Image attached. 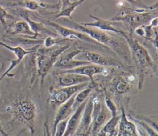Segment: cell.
Returning <instances> with one entry per match:
<instances>
[{
  "label": "cell",
  "instance_id": "cell-26",
  "mask_svg": "<svg viewBox=\"0 0 158 136\" xmlns=\"http://www.w3.org/2000/svg\"><path fill=\"white\" fill-rule=\"evenodd\" d=\"M73 40L64 38H57L51 36H47L44 38L43 44L45 47H51L52 46H62L65 44H70V42Z\"/></svg>",
  "mask_w": 158,
  "mask_h": 136
},
{
  "label": "cell",
  "instance_id": "cell-32",
  "mask_svg": "<svg viewBox=\"0 0 158 136\" xmlns=\"http://www.w3.org/2000/svg\"><path fill=\"white\" fill-rule=\"evenodd\" d=\"M123 1L128 2V3H130V4L134 6L135 7H137V8H146V9H152L157 8V7H154L152 6L147 7L146 6H143V4H141V2H138L136 0H123Z\"/></svg>",
  "mask_w": 158,
  "mask_h": 136
},
{
  "label": "cell",
  "instance_id": "cell-5",
  "mask_svg": "<svg viewBox=\"0 0 158 136\" xmlns=\"http://www.w3.org/2000/svg\"><path fill=\"white\" fill-rule=\"evenodd\" d=\"M13 111L16 119L25 124L33 134L37 116V108L33 101L27 97L19 100L14 105Z\"/></svg>",
  "mask_w": 158,
  "mask_h": 136
},
{
  "label": "cell",
  "instance_id": "cell-8",
  "mask_svg": "<svg viewBox=\"0 0 158 136\" xmlns=\"http://www.w3.org/2000/svg\"><path fill=\"white\" fill-rule=\"evenodd\" d=\"M45 24L47 25H49V26L54 28L57 33L58 34H59L62 38H67L72 40L74 39H78L80 41H83L84 42L92 44L93 45H96L99 47H102L104 49H109L106 47L104 46L103 45L99 44L91 38H90L88 34H86L85 33L81 32L80 31L67 27L65 26H64L57 22L47 20L44 22Z\"/></svg>",
  "mask_w": 158,
  "mask_h": 136
},
{
  "label": "cell",
  "instance_id": "cell-1",
  "mask_svg": "<svg viewBox=\"0 0 158 136\" xmlns=\"http://www.w3.org/2000/svg\"><path fill=\"white\" fill-rule=\"evenodd\" d=\"M57 19H59L60 24L65 25L64 26L67 27L86 33L99 44L112 50L125 62L128 63H131V59L130 49L127 42L123 37L122 39H120L115 36H112L106 33L105 31L101 30L94 27L83 25L81 23L74 22L73 19L64 17L59 18Z\"/></svg>",
  "mask_w": 158,
  "mask_h": 136
},
{
  "label": "cell",
  "instance_id": "cell-23",
  "mask_svg": "<svg viewBox=\"0 0 158 136\" xmlns=\"http://www.w3.org/2000/svg\"><path fill=\"white\" fill-rule=\"evenodd\" d=\"M40 44H37L33 47H30V49H24L20 46L13 47V46L7 45L4 42H0V46L3 47L7 49V50L11 51L15 55L17 58L20 60L21 61L23 59L25 56L27 55V54L36 52L37 49L40 47Z\"/></svg>",
  "mask_w": 158,
  "mask_h": 136
},
{
  "label": "cell",
  "instance_id": "cell-12",
  "mask_svg": "<svg viewBox=\"0 0 158 136\" xmlns=\"http://www.w3.org/2000/svg\"><path fill=\"white\" fill-rule=\"evenodd\" d=\"M54 74L56 82L59 87H69L90 81L88 77L74 73L59 71L56 72Z\"/></svg>",
  "mask_w": 158,
  "mask_h": 136
},
{
  "label": "cell",
  "instance_id": "cell-4",
  "mask_svg": "<svg viewBox=\"0 0 158 136\" xmlns=\"http://www.w3.org/2000/svg\"><path fill=\"white\" fill-rule=\"evenodd\" d=\"M70 46L65 44L51 47L38 48L36 52L37 72L41 79V85L43 84L45 77L54 68V65L60 55Z\"/></svg>",
  "mask_w": 158,
  "mask_h": 136
},
{
  "label": "cell",
  "instance_id": "cell-3",
  "mask_svg": "<svg viewBox=\"0 0 158 136\" xmlns=\"http://www.w3.org/2000/svg\"><path fill=\"white\" fill-rule=\"evenodd\" d=\"M156 17H157V8L152 9L122 7L111 20L125 24L128 32L133 34L136 28L149 24Z\"/></svg>",
  "mask_w": 158,
  "mask_h": 136
},
{
  "label": "cell",
  "instance_id": "cell-7",
  "mask_svg": "<svg viewBox=\"0 0 158 136\" xmlns=\"http://www.w3.org/2000/svg\"><path fill=\"white\" fill-rule=\"evenodd\" d=\"M83 50V49L77 46H70L58 57L54 65V68L59 69L60 71H64L90 63L89 62L86 60L74 59L76 56L80 54Z\"/></svg>",
  "mask_w": 158,
  "mask_h": 136
},
{
  "label": "cell",
  "instance_id": "cell-21",
  "mask_svg": "<svg viewBox=\"0 0 158 136\" xmlns=\"http://www.w3.org/2000/svg\"><path fill=\"white\" fill-rule=\"evenodd\" d=\"M59 2H61L60 11L57 14L54 18L57 19L59 18L64 17L72 19V14L75 11L76 8L81 5L85 1L87 0H75V1H71L70 0H59Z\"/></svg>",
  "mask_w": 158,
  "mask_h": 136
},
{
  "label": "cell",
  "instance_id": "cell-28",
  "mask_svg": "<svg viewBox=\"0 0 158 136\" xmlns=\"http://www.w3.org/2000/svg\"><path fill=\"white\" fill-rule=\"evenodd\" d=\"M130 116H131L133 118H135L136 119L142 120L146 122L148 124H149L150 126H151L153 129H154L156 130L157 131V118L155 119L152 116H143L141 114H133L130 113Z\"/></svg>",
  "mask_w": 158,
  "mask_h": 136
},
{
  "label": "cell",
  "instance_id": "cell-29",
  "mask_svg": "<svg viewBox=\"0 0 158 136\" xmlns=\"http://www.w3.org/2000/svg\"><path fill=\"white\" fill-rule=\"evenodd\" d=\"M104 102L106 107L107 109L110 111L111 113V116H115L117 115V106L115 105V103L114 102V101L111 99L110 95L107 94L106 90H105L104 92Z\"/></svg>",
  "mask_w": 158,
  "mask_h": 136
},
{
  "label": "cell",
  "instance_id": "cell-27",
  "mask_svg": "<svg viewBox=\"0 0 158 136\" xmlns=\"http://www.w3.org/2000/svg\"><path fill=\"white\" fill-rule=\"evenodd\" d=\"M128 118H129V119H130L131 121H132L133 122H134L135 123H136L138 126H139V127L141 129L144 130L148 134V135H151V136L158 135L157 131L156 130L154 129H153L151 126H150L149 124H148L144 121L138 119H136L135 118H133L130 115H128Z\"/></svg>",
  "mask_w": 158,
  "mask_h": 136
},
{
  "label": "cell",
  "instance_id": "cell-31",
  "mask_svg": "<svg viewBox=\"0 0 158 136\" xmlns=\"http://www.w3.org/2000/svg\"><path fill=\"white\" fill-rule=\"evenodd\" d=\"M12 18V17L7 12V10L2 7L1 6H0V23L1 24L4 26H7L6 23V19Z\"/></svg>",
  "mask_w": 158,
  "mask_h": 136
},
{
  "label": "cell",
  "instance_id": "cell-6",
  "mask_svg": "<svg viewBox=\"0 0 158 136\" xmlns=\"http://www.w3.org/2000/svg\"><path fill=\"white\" fill-rule=\"evenodd\" d=\"M89 82H83L69 87H60V88L50 87L47 94V103L52 108L59 107L72 95L86 87Z\"/></svg>",
  "mask_w": 158,
  "mask_h": 136
},
{
  "label": "cell",
  "instance_id": "cell-20",
  "mask_svg": "<svg viewBox=\"0 0 158 136\" xmlns=\"http://www.w3.org/2000/svg\"><path fill=\"white\" fill-rule=\"evenodd\" d=\"M36 52L27 54L23 58L25 72L30 79V87L33 86L38 75Z\"/></svg>",
  "mask_w": 158,
  "mask_h": 136
},
{
  "label": "cell",
  "instance_id": "cell-34",
  "mask_svg": "<svg viewBox=\"0 0 158 136\" xmlns=\"http://www.w3.org/2000/svg\"><path fill=\"white\" fill-rule=\"evenodd\" d=\"M1 80H0V82H1Z\"/></svg>",
  "mask_w": 158,
  "mask_h": 136
},
{
  "label": "cell",
  "instance_id": "cell-24",
  "mask_svg": "<svg viewBox=\"0 0 158 136\" xmlns=\"http://www.w3.org/2000/svg\"><path fill=\"white\" fill-rule=\"evenodd\" d=\"M120 118V115L118 116V114L115 116H111V118L104 125H103L102 128L98 133L97 135H117V126L118 124Z\"/></svg>",
  "mask_w": 158,
  "mask_h": 136
},
{
  "label": "cell",
  "instance_id": "cell-18",
  "mask_svg": "<svg viewBox=\"0 0 158 136\" xmlns=\"http://www.w3.org/2000/svg\"><path fill=\"white\" fill-rule=\"evenodd\" d=\"M20 16L28 24L30 29L33 32H34L36 34L40 35H45L47 36H51L54 37H57L58 34L55 33L53 31H51L47 28H45L44 24L41 22H37L33 21L30 19L29 17V13L27 10H22L20 12Z\"/></svg>",
  "mask_w": 158,
  "mask_h": 136
},
{
  "label": "cell",
  "instance_id": "cell-16",
  "mask_svg": "<svg viewBox=\"0 0 158 136\" xmlns=\"http://www.w3.org/2000/svg\"><path fill=\"white\" fill-rule=\"evenodd\" d=\"M90 17L93 18L95 22H90V23H80L81 25L85 26H89L98 28L102 31H111L113 33H116L118 35L120 36L121 32L123 30H121L116 27L117 22L112 21L111 20H105L103 18H101L94 16L91 14L89 15Z\"/></svg>",
  "mask_w": 158,
  "mask_h": 136
},
{
  "label": "cell",
  "instance_id": "cell-22",
  "mask_svg": "<svg viewBox=\"0 0 158 136\" xmlns=\"http://www.w3.org/2000/svg\"><path fill=\"white\" fill-rule=\"evenodd\" d=\"M7 31L13 34H20L28 36L31 39H35L38 35L31 31L27 22L18 21L13 23L10 25L6 26Z\"/></svg>",
  "mask_w": 158,
  "mask_h": 136
},
{
  "label": "cell",
  "instance_id": "cell-15",
  "mask_svg": "<svg viewBox=\"0 0 158 136\" xmlns=\"http://www.w3.org/2000/svg\"><path fill=\"white\" fill-rule=\"evenodd\" d=\"M106 68L104 66H102L98 65H96L92 63L81 65L74 68L61 71L64 72H69V73H74L80 74L81 75L86 76L88 77L90 79V82L93 84L94 82V79L93 78V76L99 74H103L106 71Z\"/></svg>",
  "mask_w": 158,
  "mask_h": 136
},
{
  "label": "cell",
  "instance_id": "cell-13",
  "mask_svg": "<svg viewBox=\"0 0 158 136\" xmlns=\"http://www.w3.org/2000/svg\"><path fill=\"white\" fill-rule=\"evenodd\" d=\"M121 114L118 122L117 135L119 136H138L139 135L138 127L135 123L130 119L125 113L123 106H121Z\"/></svg>",
  "mask_w": 158,
  "mask_h": 136
},
{
  "label": "cell",
  "instance_id": "cell-9",
  "mask_svg": "<svg viewBox=\"0 0 158 136\" xmlns=\"http://www.w3.org/2000/svg\"><path fill=\"white\" fill-rule=\"evenodd\" d=\"M80 54H81L80 57L81 59H85V60L88 61L90 63L96 65L104 67H115L118 69L125 68V65H124L120 61L110 55L100 54L96 52L87 51L85 50Z\"/></svg>",
  "mask_w": 158,
  "mask_h": 136
},
{
  "label": "cell",
  "instance_id": "cell-19",
  "mask_svg": "<svg viewBox=\"0 0 158 136\" xmlns=\"http://www.w3.org/2000/svg\"><path fill=\"white\" fill-rule=\"evenodd\" d=\"M75 95H72L70 98H69L66 102L61 104L56 113L54 122H53V126H52V135H54V129L57 124L64 119H67L69 118L70 114L73 111V103L74 101Z\"/></svg>",
  "mask_w": 158,
  "mask_h": 136
},
{
  "label": "cell",
  "instance_id": "cell-2",
  "mask_svg": "<svg viewBox=\"0 0 158 136\" xmlns=\"http://www.w3.org/2000/svg\"><path fill=\"white\" fill-rule=\"evenodd\" d=\"M120 36L125 39L129 47L131 61L137 69L138 88L141 90L143 87L144 79L150 71L152 70L157 74V63L151 57L147 49L133 38L132 34L122 31Z\"/></svg>",
  "mask_w": 158,
  "mask_h": 136
},
{
  "label": "cell",
  "instance_id": "cell-30",
  "mask_svg": "<svg viewBox=\"0 0 158 136\" xmlns=\"http://www.w3.org/2000/svg\"><path fill=\"white\" fill-rule=\"evenodd\" d=\"M68 119H69V118L62 120L57 124V125L56 126L55 129H54L53 135H56V136H62V135H64V132L66 130V128H67Z\"/></svg>",
  "mask_w": 158,
  "mask_h": 136
},
{
  "label": "cell",
  "instance_id": "cell-25",
  "mask_svg": "<svg viewBox=\"0 0 158 136\" xmlns=\"http://www.w3.org/2000/svg\"><path fill=\"white\" fill-rule=\"evenodd\" d=\"M93 85L89 82L88 85L83 88V89L78 91L75 95L74 97V101L73 103V111L83 102H85L86 99L88 98L89 96L91 94L93 90Z\"/></svg>",
  "mask_w": 158,
  "mask_h": 136
},
{
  "label": "cell",
  "instance_id": "cell-33",
  "mask_svg": "<svg viewBox=\"0 0 158 136\" xmlns=\"http://www.w3.org/2000/svg\"><path fill=\"white\" fill-rule=\"evenodd\" d=\"M0 132H1V134L2 135H8V134H6V133L3 130V129L1 128V126H0Z\"/></svg>",
  "mask_w": 158,
  "mask_h": 136
},
{
  "label": "cell",
  "instance_id": "cell-17",
  "mask_svg": "<svg viewBox=\"0 0 158 136\" xmlns=\"http://www.w3.org/2000/svg\"><path fill=\"white\" fill-rule=\"evenodd\" d=\"M88 99H86L85 102H83L81 104H80L75 110L73 113L70 114V118H69V119H68L66 130L64 134V136H70V135H74V133L76 131L78 127V126L80 123V121L83 114V111L84 110V108Z\"/></svg>",
  "mask_w": 158,
  "mask_h": 136
},
{
  "label": "cell",
  "instance_id": "cell-10",
  "mask_svg": "<svg viewBox=\"0 0 158 136\" xmlns=\"http://www.w3.org/2000/svg\"><path fill=\"white\" fill-rule=\"evenodd\" d=\"M107 119V113L103 104L98 98L96 93L93 97V109L92 122L89 130V135H97Z\"/></svg>",
  "mask_w": 158,
  "mask_h": 136
},
{
  "label": "cell",
  "instance_id": "cell-14",
  "mask_svg": "<svg viewBox=\"0 0 158 136\" xmlns=\"http://www.w3.org/2000/svg\"><path fill=\"white\" fill-rule=\"evenodd\" d=\"M128 79L124 74L115 76L110 83V91L118 96L129 94L131 90V84Z\"/></svg>",
  "mask_w": 158,
  "mask_h": 136
},
{
  "label": "cell",
  "instance_id": "cell-11",
  "mask_svg": "<svg viewBox=\"0 0 158 136\" xmlns=\"http://www.w3.org/2000/svg\"><path fill=\"white\" fill-rule=\"evenodd\" d=\"M94 94V93L92 94L91 92L88 97L80 123L73 135H89V130L92 122Z\"/></svg>",
  "mask_w": 158,
  "mask_h": 136
}]
</instances>
